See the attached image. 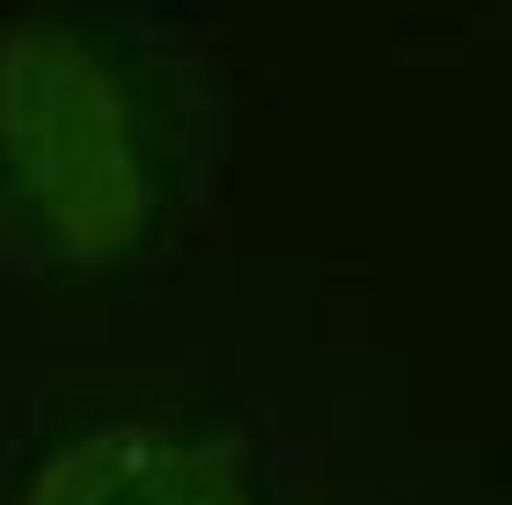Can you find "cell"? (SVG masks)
Instances as JSON below:
<instances>
[{
	"instance_id": "1",
	"label": "cell",
	"mask_w": 512,
	"mask_h": 505,
	"mask_svg": "<svg viewBox=\"0 0 512 505\" xmlns=\"http://www.w3.org/2000/svg\"><path fill=\"white\" fill-rule=\"evenodd\" d=\"M0 162L66 264H118L154 213L132 96L66 22H15L0 37Z\"/></svg>"
},
{
	"instance_id": "2",
	"label": "cell",
	"mask_w": 512,
	"mask_h": 505,
	"mask_svg": "<svg viewBox=\"0 0 512 505\" xmlns=\"http://www.w3.org/2000/svg\"><path fill=\"white\" fill-rule=\"evenodd\" d=\"M22 505H249L235 447L161 425H96L30 476Z\"/></svg>"
}]
</instances>
